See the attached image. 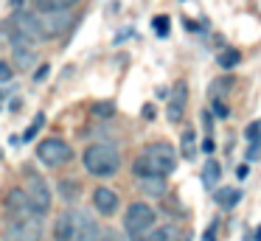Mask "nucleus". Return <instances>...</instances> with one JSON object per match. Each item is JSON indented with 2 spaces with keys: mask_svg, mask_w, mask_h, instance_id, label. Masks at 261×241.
<instances>
[{
  "mask_svg": "<svg viewBox=\"0 0 261 241\" xmlns=\"http://www.w3.org/2000/svg\"><path fill=\"white\" fill-rule=\"evenodd\" d=\"M82 160L93 177H113L121 168V154L113 143H90L82 154Z\"/></svg>",
  "mask_w": 261,
  "mask_h": 241,
  "instance_id": "obj_1",
  "label": "nucleus"
},
{
  "mask_svg": "<svg viewBox=\"0 0 261 241\" xmlns=\"http://www.w3.org/2000/svg\"><path fill=\"white\" fill-rule=\"evenodd\" d=\"M154 227H158V213H154L146 202H132V205L126 207L124 230H126V235H129V241H146Z\"/></svg>",
  "mask_w": 261,
  "mask_h": 241,
  "instance_id": "obj_2",
  "label": "nucleus"
},
{
  "mask_svg": "<svg viewBox=\"0 0 261 241\" xmlns=\"http://www.w3.org/2000/svg\"><path fill=\"white\" fill-rule=\"evenodd\" d=\"M3 241H42L45 227H42V216H29V219H12L3 227Z\"/></svg>",
  "mask_w": 261,
  "mask_h": 241,
  "instance_id": "obj_3",
  "label": "nucleus"
},
{
  "mask_svg": "<svg viewBox=\"0 0 261 241\" xmlns=\"http://www.w3.org/2000/svg\"><path fill=\"white\" fill-rule=\"evenodd\" d=\"M37 157H40L48 168H59V166H68V163L73 160V149H70V143L62 138H45V140L37 143Z\"/></svg>",
  "mask_w": 261,
  "mask_h": 241,
  "instance_id": "obj_4",
  "label": "nucleus"
},
{
  "mask_svg": "<svg viewBox=\"0 0 261 241\" xmlns=\"http://www.w3.org/2000/svg\"><path fill=\"white\" fill-rule=\"evenodd\" d=\"M143 157L149 160V166H152V171L158 174V177H169L171 171L177 168V151H174V146H169V143H152V146H146L143 149Z\"/></svg>",
  "mask_w": 261,
  "mask_h": 241,
  "instance_id": "obj_5",
  "label": "nucleus"
},
{
  "mask_svg": "<svg viewBox=\"0 0 261 241\" xmlns=\"http://www.w3.org/2000/svg\"><path fill=\"white\" fill-rule=\"evenodd\" d=\"M25 194H29L31 205H34V210H37V216H42V213H48V210H51L54 194H51L48 182L40 177V174H34V171H29V174H25Z\"/></svg>",
  "mask_w": 261,
  "mask_h": 241,
  "instance_id": "obj_6",
  "label": "nucleus"
},
{
  "mask_svg": "<svg viewBox=\"0 0 261 241\" xmlns=\"http://www.w3.org/2000/svg\"><path fill=\"white\" fill-rule=\"evenodd\" d=\"M82 219H85V210L59 213V219L54 222V241H79Z\"/></svg>",
  "mask_w": 261,
  "mask_h": 241,
  "instance_id": "obj_7",
  "label": "nucleus"
},
{
  "mask_svg": "<svg viewBox=\"0 0 261 241\" xmlns=\"http://www.w3.org/2000/svg\"><path fill=\"white\" fill-rule=\"evenodd\" d=\"M70 22H73V17H70V11H68V9L42 11V14H40V25H42V34H45V39H57V37H62V34L70 28Z\"/></svg>",
  "mask_w": 261,
  "mask_h": 241,
  "instance_id": "obj_8",
  "label": "nucleus"
},
{
  "mask_svg": "<svg viewBox=\"0 0 261 241\" xmlns=\"http://www.w3.org/2000/svg\"><path fill=\"white\" fill-rule=\"evenodd\" d=\"M12 22H14V34H20V37L31 39V42H42L45 39L42 25H40V14H34V11H17Z\"/></svg>",
  "mask_w": 261,
  "mask_h": 241,
  "instance_id": "obj_9",
  "label": "nucleus"
},
{
  "mask_svg": "<svg viewBox=\"0 0 261 241\" xmlns=\"http://www.w3.org/2000/svg\"><path fill=\"white\" fill-rule=\"evenodd\" d=\"M12 53H14V67L17 70H29V67L37 65V42L14 34L12 39Z\"/></svg>",
  "mask_w": 261,
  "mask_h": 241,
  "instance_id": "obj_10",
  "label": "nucleus"
},
{
  "mask_svg": "<svg viewBox=\"0 0 261 241\" xmlns=\"http://www.w3.org/2000/svg\"><path fill=\"white\" fill-rule=\"evenodd\" d=\"M186 106H188V84L180 78V82L171 87L169 106H166V118H169V123H180L182 115H186Z\"/></svg>",
  "mask_w": 261,
  "mask_h": 241,
  "instance_id": "obj_11",
  "label": "nucleus"
},
{
  "mask_svg": "<svg viewBox=\"0 0 261 241\" xmlns=\"http://www.w3.org/2000/svg\"><path fill=\"white\" fill-rule=\"evenodd\" d=\"M6 210L14 213V219H29V216H37L34 205H31L25 188H12L6 194Z\"/></svg>",
  "mask_w": 261,
  "mask_h": 241,
  "instance_id": "obj_12",
  "label": "nucleus"
},
{
  "mask_svg": "<svg viewBox=\"0 0 261 241\" xmlns=\"http://www.w3.org/2000/svg\"><path fill=\"white\" fill-rule=\"evenodd\" d=\"M118 194H115L113 188H96L93 191V207H96L98 213H101V216H113L115 210H118Z\"/></svg>",
  "mask_w": 261,
  "mask_h": 241,
  "instance_id": "obj_13",
  "label": "nucleus"
},
{
  "mask_svg": "<svg viewBox=\"0 0 261 241\" xmlns=\"http://www.w3.org/2000/svg\"><path fill=\"white\" fill-rule=\"evenodd\" d=\"M141 191H143L146 196L160 199V196H166L169 185H166V177H146V179H141Z\"/></svg>",
  "mask_w": 261,
  "mask_h": 241,
  "instance_id": "obj_14",
  "label": "nucleus"
},
{
  "mask_svg": "<svg viewBox=\"0 0 261 241\" xmlns=\"http://www.w3.org/2000/svg\"><path fill=\"white\" fill-rule=\"evenodd\" d=\"M214 199H216V205H219V207H227V210H230V207L239 205V199H242V191H239V188H227V185H225V188H219V191L214 194Z\"/></svg>",
  "mask_w": 261,
  "mask_h": 241,
  "instance_id": "obj_15",
  "label": "nucleus"
},
{
  "mask_svg": "<svg viewBox=\"0 0 261 241\" xmlns=\"http://www.w3.org/2000/svg\"><path fill=\"white\" fill-rule=\"evenodd\" d=\"M219 177H222V166L211 157V160L205 163V168H202V185H205V188H216Z\"/></svg>",
  "mask_w": 261,
  "mask_h": 241,
  "instance_id": "obj_16",
  "label": "nucleus"
},
{
  "mask_svg": "<svg viewBox=\"0 0 261 241\" xmlns=\"http://www.w3.org/2000/svg\"><path fill=\"white\" fill-rule=\"evenodd\" d=\"M59 196L65 202H76L82 196V182H76V179H59Z\"/></svg>",
  "mask_w": 261,
  "mask_h": 241,
  "instance_id": "obj_17",
  "label": "nucleus"
},
{
  "mask_svg": "<svg viewBox=\"0 0 261 241\" xmlns=\"http://www.w3.org/2000/svg\"><path fill=\"white\" fill-rule=\"evenodd\" d=\"M239 62H242V53H239L236 48H225L219 56H216V65L225 67V70H233V67H239Z\"/></svg>",
  "mask_w": 261,
  "mask_h": 241,
  "instance_id": "obj_18",
  "label": "nucleus"
},
{
  "mask_svg": "<svg viewBox=\"0 0 261 241\" xmlns=\"http://www.w3.org/2000/svg\"><path fill=\"white\" fill-rule=\"evenodd\" d=\"M180 151L186 160H194V154H197V138H194V129H186L180 138Z\"/></svg>",
  "mask_w": 261,
  "mask_h": 241,
  "instance_id": "obj_19",
  "label": "nucleus"
},
{
  "mask_svg": "<svg viewBox=\"0 0 261 241\" xmlns=\"http://www.w3.org/2000/svg\"><path fill=\"white\" fill-rule=\"evenodd\" d=\"M174 238H177V227L174 224H163V227H154L146 241H174Z\"/></svg>",
  "mask_w": 261,
  "mask_h": 241,
  "instance_id": "obj_20",
  "label": "nucleus"
},
{
  "mask_svg": "<svg viewBox=\"0 0 261 241\" xmlns=\"http://www.w3.org/2000/svg\"><path fill=\"white\" fill-rule=\"evenodd\" d=\"M79 0H37V9L40 11H57V9H70Z\"/></svg>",
  "mask_w": 261,
  "mask_h": 241,
  "instance_id": "obj_21",
  "label": "nucleus"
},
{
  "mask_svg": "<svg viewBox=\"0 0 261 241\" xmlns=\"http://www.w3.org/2000/svg\"><path fill=\"white\" fill-rule=\"evenodd\" d=\"M42 126H45V115H42V112H37V118L31 121V126L23 132V140H34V138H37V132H40Z\"/></svg>",
  "mask_w": 261,
  "mask_h": 241,
  "instance_id": "obj_22",
  "label": "nucleus"
},
{
  "mask_svg": "<svg viewBox=\"0 0 261 241\" xmlns=\"http://www.w3.org/2000/svg\"><path fill=\"white\" fill-rule=\"evenodd\" d=\"M244 138L250 140V143H261V121H253L247 129H244Z\"/></svg>",
  "mask_w": 261,
  "mask_h": 241,
  "instance_id": "obj_23",
  "label": "nucleus"
},
{
  "mask_svg": "<svg viewBox=\"0 0 261 241\" xmlns=\"http://www.w3.org/2000/svg\"><path fill=\"white\" fill-rule=\"evenodd\" d=\"M152 25H154V31H158V37H169V17H154L152 20Z\"/></svg>",
  "mask_w": 261,
  "mask_h": 241,
  "instance_id": "obj_24",
  "label": "nucleus"
},
{
  "mask_svg": "<svg viewBox=\"0 0 261 241\" xmlns=\"http://www.w3.org/2000/svg\"><path fill=\"white\" fill-rule=\"evenodd\" d=\"M230 87H233V78H230V76H225V78H216L211 90H214V93H219V95H225Z\"/></svg>",
  "mask_w": 261,
  "mask_h": 241,
  "instance_id": "obj_25",
  "label": "nucleus"
},
{
  "mask_svg": "<svg viewBox=\"0 0 261 241\" xmlns=\"http://www.w3.org/2000/svg\"><path fill=\"white\" fill-rule=\"evenodd\" d=\"M12 76H14V67L9 65V62H3V59H0V84L12 82Z\"/></svg>",
  "mask_w": 261,
  "mask_h": 241,
  "instance_id": "obj_26",
  "label": "nucleus"
},
{
  "mask_svg": "<svg viewBox=\"0 0 261 241\" xmlns=\"http://www.w3.org/2000/svg\"><path fill=\"white\" fill-rule=\"evenodd\" d=\"M93 112H96L98 118H110V115L115 112V106L110 104V101H104V104H96V106H93Z\"/></svg>",
  "mask_w": 261,
  "mask_h": 241,
  "instance_id": "obj_27",
  "label": "nucleus"
},
{
  "mask_svg": "<svg viewBox=\"0 0 261 241\" xmlns=\"http://www.w3.org/2000/svg\"><path fill=\"white\" fill-rule=\"evenodd\" d=\"M216 235H219V222H211L202 233V241H216Z\"/></svg>",
  "mask_w": 261,
  "mask_h": 241,
  "instance_id": "obj_28",
  "label": "nucleus"
},
{
  "mask_svg": "<svg viewBox=\"0 0 261 241\" xmlns=\"http://www.w3.org/2000/svg\"><path fill=\"white\" fill-rule=\"evenodd\" d=\"M214 115L216 118H227V115H230V110H227V104L222 98H214Z\"/></svg>",
  "mask_w": 261,
  "mask_h": 241,
  "instance_id": "obj_29",
  "label": "nucleus"
},
{
  "mask_svg": "<svg viewBox=\"0 0 261 241\" xmlns=\"http://www.w3.org/2000/svg\"><path fill=\"white\" fill-rule=\"evenodd\" d=\"M12 39H14V34L9 31V25H0V48H12Z\"/></svg>",
  "mask_w": 261,
  "mask_h": 241,
  "instance_id": "obj_30",
  "label": "nucleus"
},
{
  "mask_svg": "<svg viewBox=\"0 0 261 241\" xmlns=\"http://www.w3.org/2000/svg\"><path fill=\"white\" fill-rule=\"evenodd\" d=\"M96 241H124V238H121V235L118 233H115V230H104V233L101 235H98V238Z\"/></svg>",
  "mask_w": 261,
  "mask_h": 241,
  "instance_id": "obj_31",
  "label": "nucleus"
},
{
  "mask_svg": "<svg viewBox=\"0 0 261 241\" xmlns=\"http://www.w3.org/2000/svg\"><path fill=\"white\" fill-rule=\"evenodd\" d=\"M48 73H51V65H40V70L34 73V82H45Z\"/></svg>",
  "mask_w": 261,
  "mask_h": 241,
  "instance_id": "obj_32",
  "label": "nucleus"
},
{
  "mask_svg": "<svg viewBox=\"0 0 261 241\" xmlns=\"http://www.w3.org/2000/svg\"><path fill=\"white\" fill-rule=\"evenodd\" d=\"M247 157H250V160H258V157H261V143H250Z\"/></svg>",
  "mask_w": 261,
  "mask_h": 241,
  "instance_id": "obj_33",
  "label": "nucleus"
},
{
  "mask_svg": "<svg viewBox=\"0 0 261 241\" xmlns=\"http://www.w3.org/2000/svg\"><path fill=\"white\" fill-rule=\"evenodd\" d=\"M202 151H205V154H214V140H211V138L202 140Z\"/></svg>",
  "mask_w": 261,
  "mask_h": 241,
  "instance_id": "obj_34",
  "label": "nucleus"
},
{
  "mask_svg": "<svg viewBox=\"0 0 261 241\" xmlns=\"http://www.w3.org/2000/svg\"><path fill=\"white\" fill-rule=\"evenodd\" d=\"M143 118H149V121L154 118V106H152V104H146V106H143Z\"/></svg>",
  "mask_w": 261,
  "mask_h": 241,
  "instance_id": "obj_35",
  "label": "nucleus"
},
{
  "mask_svg": "<svg viewBox=\"0 0 261 241\" xmlns=\"http://www.w3.org/2000/svg\"><path fill=\"white\" fill-rule=\"evenodd\" d=\"M247 174H250V168H247V166H239V168H236V177H239V179H244Z\"/></svg>",
  "mask_w": 261,
  "mask_h": 241,
  "instance_id": "obj_36",
  "label": "nucleus"
},
{
  "mask_svg": "<svg viewBox=\"0 0 261 241\" xmlns=\"http://www.w3.org/2000/svg\"><path fill=\"white\" fill-rule=\"evenodd\" d=\"M186 28H188V31H197L199 25H197V22H194V20H186Z\"/></svg>",
  "mask_w": 261,
  "mask_h": 241,
  "instance_id": "obj_37",
  "label": "nucleus"
},
{
  "mask_svg": "<svg viewBox=\"0 0 261 241\" xmlns=\"http://www.w3.org/2000/svg\"><path fill=\"white\" fill-rule=\"evenodd\" d=\"M253 241H261V224L255 227V233H253Z\"/></svg>",
  "mask_w": 261,
  "mask_h": 241,
  "instance_id": "obj_38",
  "label": "nucleus"
},
{
  "mask_svg": "<svg viewBox=\"0 0 261 241\" xmlns=\"http://www.w3.org/2000/svg\"><path fill=\"white\" fill-rule=\"evenodd\" d=\"M0 157H3V149H0Z\"/></svg>",
  "mask_w": 261,
  "mask_h": 241,
  "instance_id": "obj_39",
  "label": "nucleus"
},
{
  "mask_svg": "<svg viewBox=\"0 0 261 241\" xmlns=\"http://www.w3.org/2000/svg\"><path fill=\"white\" fill-rule=\"evenodd\" d=\"M0 98H3V93H0Z\"/></svg>",
  "mask_w": 261,
  "mask_h": 241,
  "instance_id": "obj_40",
  "label": "nucleus"
}]
</instances>
